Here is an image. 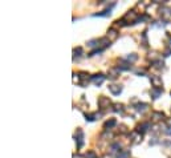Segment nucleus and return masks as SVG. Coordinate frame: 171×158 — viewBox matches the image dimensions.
<instances>
[{
  "label": "nucleus",
  "instance_id": "1a4fd4ad",
  "mask_svg": "<svg viewBox=\"0 0 171 158\" xmlns=\"http://www.w3.org/2000/svg\"><path fill=\"white\" fill-rule=\"evenodd\" d=\"M170 8H167V7H162L161 8V16L162 17H163V19H168V17H170Z\"/></svg>",
  "mask_w": 171,
  "mask_h": 158
},
{
  "label": "nucleus",
  "instance_id": "0eeeda50",
  "mask_svg": "<svg viewBox=\"0 0 171 158\" xmlns=\"http://www.w3.org/2000/svg\"><path fill=\"white\" fill-rule=\"evenodd\" d=\"M119 75V69L118 68H110L109 72H108V76L110 77V79H117Z\"/></svg>",
  "mask_w": 171,
  "mask_h": 158
},
{
  "label": "nucleus",
  "instance_id": "2eb2a0df",
  "mask_svg": "<svg viewBox=\"0 0 171 158\" xmlns=\"http://www.w3.org/2000/svg\"><path fill=\"white\" fill-rule=\"evenodd\" d=\"M108 15H110V10H105V11H102V12H98L94 16H108Z\"/></svg>",
  "mask_w": 171,
  "mask_h": 158
},
{
  "label": "nucleus",
  "instance_id": "4468645a",
  "mask_svg": "<svg viewBox=\"0 0 171 158\" xmlns=\"http://www.w3.org/2000/svg\"><path fill=\"white\" fill-rule=\"evenodd\" d=\"M152 117H154V120H163V118H165V114L163 113H154L152 114Z\"/></svg>",
  "mask_w": 171,
  "mask_h": 158
},
{
  "label": "nucleus",
  "instance_id": "423d86ee",
  "mask_svg": "<svg viewBox=\"0 0 171 158\" xmlns=\"http://www.w3.org/2000/svg\"><path fill=\"white\" fill-rule=\"evenodd\" d=\"M117 37H118V32L115 31L114 28H110L109 31H108V39H109V41L115 40Z\"/></svg>",
  "mask_w": 171,
  "mask_h": 158
},
{
  "label": "nucleus",
  "instance_id": "9b49d317",
  "mask_svg": "<svg viewBox=\"0 0 171 158\" xmlns=\"http://www.w3.org/2000/svg\"><path fill=\"white\" fill-rule=\"evenodd\" d=\"M101 114L100 113H93V114H85V117H86V120L89 121H94L96 118H98Z\"/></svg>",
  "mask_w": 171,
  "mask_h": 158
},
{
  "label": "nucleus",
  "instance_id": "6e6552de",
  "mask_svg": "<svg viewBox=\"0 0 171 158\" xmlns=\"http://www.w3.org/2000/svg\"><path fill=\"white\" fill-rule=\"evenodd\" d=\"M162 92H163V89L162 88H152L151 92H150V95L152 96V98H158L159 96L162 95Z\"/></svg>",
  "mask_w": 171,
  "mask_h": 158
},
{
  "label": "nucleus",
  "instance_id": "a211bd4d",
  "mask_svg": "<svg viewBox=\"0 0 171 158\" xmlns=\"http://www.w3.org/2000/svg\"><path fill=\"white\" fill-rule=\"evenodd\" d=\"M122 108H123V106H122L121 104H114V110H115V112L122 110Z\"/></svg>",
  "mask_w": 171,
  "mask_h": 158
},
{
  "label": "nucleus",
  "instance_id": "6ab92c4d",
  "mask_svg": "<svg viewBox=\"0 0 171 158\" xmlns=\"http://www.w3.org/2000/svg\"><path fill=\"white\" fill-rule=\"evenodd\" d=\"M166 133H167L168 136H171V122H170V125H168L167 128H166V130H165Z\"/></svg>",
  "mask_w": 171,
  "mask_h": 158
},
{
  "label": "nucleus",
  "instance_id": "39448f33",
  "mask_svg": "<svg viewBox=\"0 0 171 158\" xmlns=\"http://www.w3.org/2000/svg\"><path fill=\"white\" fill-rule=\"evenodd\" d=\"M109 90L114 96H117V95H119V93L122 92V86L121 85H115V84H112V85H109Z\"/></svg>",
  "mask_w": 171,
  "mask_h": 158
},
{
  "label": "nucleus",
  "instance_id": "7ed1b4c3",
  "mask_svg": "<svg viewBox=\"0 0 171 158\" xmlns=\"http://www.w3.org/2000/svg\"><path fill=\"white\" fill-rule=\"evenodd\" d=\"M90 80L96 84V85H100V84H102V81L105 80V76H103L102 73H98V75H94V76L90 77Z\"/></svg>",
  "mask_w": 171,
  "mask_h": 158
},
{
  "label": "nucleus",
  "instance_id": "9d476101",
  "mask_svg": "<svg viewBox=\"0 0 171 158\" xmlns=\"http://www.w3.org/2000/svg\"><path fill=\"white\" fill-rule=\"evenodd\" d=\"M115 124H117V121L114 120V118H112V120H109V121H106L105 124H103V128L105 129H112L113 126H114Z\"/></svg>",
  "mask_w": 171,
  "mask_h": 158
},
{
  "label": "nucleus",
  "instance_id": "ddd939ff",
  "mask_svg": "<svg viewBox=\"0 0 171 158\" xmlns=\"http://www.w3.org/2000/svg\"><path fill=\"white\" fill-rule=\"evenodd\" d=\"M81 53H82V48H81V47L74 48V49H73V57H76V56H81Z\"/></svg>",
  "mask_w": 171,
  "mask_h": 158
},
{
  "label": "nucleus",
  "instance_id": "f8f14e48",
  "mask_svg": "<svg viewBox=\"0 0 171 158\" xmlns=\"http://www.w3.org/2000/svg\"><path fill=\"white\" fill-rule=\"evenodd\" d=\"M147 128H150V124L149 122H145V124H142V125H139L138 126V132H142V133H145L147 130Z\"/></svg>",
  "mask_w": 171,
  "mask_h": 158
},
{
  "label": "nucleus",
  "instance_id": "f3484780",
  "mask_svg": "<svg viewBox=\"0 0 171 158\" xmlns=\"http://www.w3.org/2000/svg\"><path fill=\"white\" fill-rule=\"evenodd\" d=\"M128 60L131 61V63H133V61H135V60H137V55L131 53V56H128Z\"/></svg>",
  "mask_w": 171,
  "mask_h": 158
},
{
  "label": "nucleus",
  "instance_id": "f257e3e1",
  "mask_svg": "<svg viewBox=\"0 0 171 158\" xmlns=\"http://www.w3.org/2000/svg\"><path fill=\"white\" fill-rule=\"evenodd\" d=\"M110 100L108 97H105V96H101L100 98H98V106L101 108V109H106V108L110 106Z\"/></svg>",
  "mask_w": 171,
  "mask_h": 158
},
{
  "label": "nucleus",
  "instance_id": "20e7f679",
  "mask_svg": "<svg viewBox=\"0 0 171 158\" xmlns=\"http://www.w3.org/2000/svg\"><path fill=\"white\" fill-rule=\"evenodd\" d=\"M88 76H89V75H88V73H85V72H81L80 73V77H78V79H80V81H78V82H80L81 86H85L88 84V81H89V77H88Z\"/></svg>",
  "mask_w": 171,
  "mask_h": 158
},
{
  "label": "nucleus",
  "instance_id": "f03ea898",
  "mask_svg": "<svg viewBox=\"0 0 171 158\" xmlns=\"http://www.w3.org/2000/svg\"><path fill=\"white\" fill-rule=\"evenodd\" d=\"M150 80H151L152 86H154V88H161V86H162V79L159 76L152 75V76H150Z\"/></svg>",
  "mask_w": 171,
  "mask_h": 158
},
{
  "label": "nucleus",
  "instance_id": "dca6fc26",
  "mask_svg": "<svg viewBox=\"0 0 171 158\" xmlns=\"http://www.w3.org/2000/svg\"><path fill=\"white\" fill-rule=\"evenodd\" d=\"M146 106H147L146 104H138V105H137V110H138V112H143L145 109H146Z\"/></svg>",
  "mask_w": 171,
  "mask_h": 158
}]
</instances>
